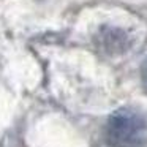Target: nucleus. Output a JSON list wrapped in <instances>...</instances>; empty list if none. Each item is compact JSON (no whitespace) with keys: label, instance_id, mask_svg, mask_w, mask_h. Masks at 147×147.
<instances>
[{"label":"nucleus","instance_id":"obj_2","mask_svg":"<svg viewBox=\"0 0 147 147\" xmlns=\"http://www.w3.org/2000/svg\"><path fill=\"white\" fill-rule=\"evenodd\" d=\"M142 84L147 90V60L144 62V65H142Z\"/></svg>","mask_w":147,"mask_h":147},{"label":"nucleus","instance_id":"obj_1","mask_svg":"<svg viewBox=\"0 0 147 147\" xmlns=\"http://www.w3.org/2000/svg\"><path fill=\"white\" fill-rule=\"evenodd\" d=\"M105 139L109 147H144L147 144V119L136 109H119L108 119Z\"/></svg>","mask_w":147,"mask_h":147}]
</instances>
